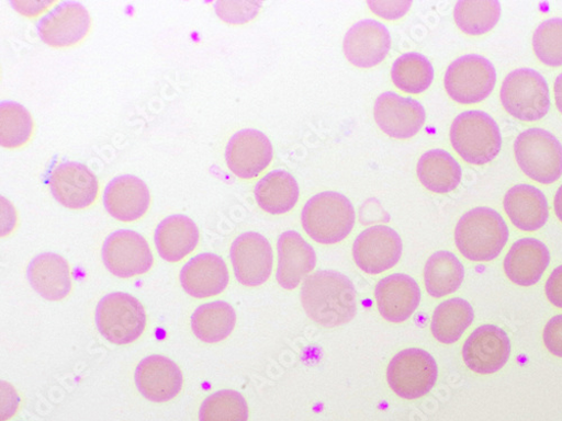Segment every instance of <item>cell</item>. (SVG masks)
<instances>
[{"label": "cell", "mask_w": 562, "mask_h": 421, "mask_svg": "<svg viewBox=\"0 0 562 421\" xmlns=\"http://www.w3.org/2000/svg\"><path fill=\"white\" fill-rule=\"evenodd\" d=\"M550 263L548 248L536 239H522L508 251L504 270L513 284L531 287L538 283Z\"/></svg>", "instance_id": "obj_24"}, {"label": "cell", "mask_w": 562, "mask_h": 421, "mask_svg": "<svg viewBox=\"0 0 562 421\" xmlns=\"http://www.w3.org/2000/svg\"><path fill=\"white\" fill-rule=\"evenodd\" d=\"M475 318L472 305L461 298L440 304L435 310L431 331L434 337L443 344L458 342Z\"/></svg>", "instance_id": "obj_31"}, {"label": "cell", "mask_w": 562, "mask_h": 421, "mask_svg": "<svg viewBox=\"0 0 562 421\" xmlns=\"http://www.w3.org/2000/svg\"><path fill=\"white\" fill-rule=\"evenodd\" d=\"M496 84V70L492 62L477 55H468L452 62L445 76L448 95L463 105L485 101Z\"/></svg>", "instance_id": "obj_8"}, {"label": "cell", "mask_w": 562, "mask_h": 421, "mask_svg": "<svg viewBox=\"0 0 562 421\" xmlns=\"http://www.w3.org/2000/svg\"><path fill=\"white\" fill-rule=\"evenodd\" d=\"M255 197L265 212L272 215L285 214L299 202V183L290 172L274 170L257 183Z\"/></svg>", "instance_id": "obj_28"}, {"label": "cell", "mask_w": 562, "mask_h": 421, "mask_svg": "<svg viewBox=\"0 0 562 421\" xmlns=\"http://www.w3.org/2000/svg\"><path fill=\"white\" fill-rule=\"evenodd\" d=\"M374 295L381 315L391 322L407 320L420 303V289L416 281L401 273L381 280Z\"/></svg>", "instance_id": "obj_23"}, {"label": "cell", "mask_w": 562, "mask_h": 421, "mask_svg": "<svg viewBox=\"0 0 562 421\" xmlns=\"http://www.w3.org/2000/svg\"><path fill=\"white\" fill-rule=\"evenodd\" d=\"M260 7V2H217L215 11L227 23L244 24L255 19Z\"/></svg>", "instance_id": "obj_38"}, {"label": "cell", "mask_w": 562, "mask_h": 421, "mask_svg": "<svg viewBox=\"0 0 562 421\" xmlns=\"http://www.w3.org/2000/svg\"><path fill=\"white\" fill-rule=\"evenodd\" d=\"M514 152L521 170L539 183L550 184L562 175V146L548 130L530 128L521 133Z\"/></svg>", "instance_id": "obj_6"}, {"label": "cell", "mask_w": 562, "mask_h": 421, "mask_svg": "<svg viewBox=\"0 0 562 421\" xmlns=\"http://www.w3.org/2000/svg\"><path fill=\"white\" fill-rule=\"evenodd\" d=\"M50 190L55 200L69 209H83L95 202L99 181L86 166L65 162L52 173Z\"/></svg>", "instance_id": "obj_17"}, {"label": "cell", "mask_w": 562, "mask_h": 421, "mask_svg": "<svg viewBox=\"0 0 562 421\" xmlns=\"http://www.w3.org/2000/svg\"><path fill=\"white\" fill-rule=\"evenodd\" d=\"M450 139L456 152L468 163L483 166L493 161L502 149L496 122L486 113L470 111L452 123Z\"/></svg>", "instance_id": "obj_4"}, {"label": "cell", "mask_w": 562, "mask_h": 421, "mask_svg": "<svg viewBox=\"0 0 562 421\" xmlns=\"http://www.w3.org/2000/svg\"><path fill=\"white\" fill-rule=\"evenodd\" d=\"M278 284L286 291L296 289L316 265V254L297 231L281 234L278 240Z\"/></svg>", "instance_id": "obj_20"}, {"label": "cell", "mask_w": 562, "mask_h": 421, "mask_svg": "<svg viewBox=\"0 0 562 421\" xmlns=\"http://www.w3.org/2000/svg\"><path fill=\"white\" fill-rule=\"evenodd\" d=\"M102 258L108 270L123 278L147 273L154 265L150 247L138 232L121 229L106 239Z\"/></svg>", "instance_id": "obj_10"}, {"label": "cell", "mask_w": 562, "mask_h": 421, "mask_svg": "<svg viewBox=\"0 0 562 421\" xmlns=\"http://www.w3.org/2000/svg\"><path fill=\"white\" fill-rule=\"evenodd\" d=\"M373 13L386 19L397 20L406 14L412 2H368Z\"/></svg>", "instance_id": "obj_40"}, {"label": "cell", "mask_w": 562, "mask_h": 421, "mask_svg": "<svg viewBox=\"0 0 562 421\" xmlns=\"http://www.w3.org/2000/svg\"><path fill=\"white\" fill-rule=\"evenodd\" d=\"M554 100L558 111L562 114V73L558 76L554 82Z\"/></svg>", "instance_id": "obj_42"}, {"label": "cell", "mask_w": 562, "mask_h": 421, "mask_svg": "<svg viewBox=\"0 0 562 421\" xmlns=\"http://www.w3.org/2000/svg\"><path fill=\"white\" fill-rule=\"evenodd\" d=\"M417 177L430 192L448 194L459 185L462 171L451 155L443 150H431L420 157Z\"/></svg>", "instance_id": "obj_29"}, {"label": "cell", "mask_w": 562, "mask_h": 421, "mask_svg": "<svg viewBox=\"0 0 562 421\" xmlns=\"http://www.w3.org/2000/svg\"><path fill=\"white\" fill-rule=\"evenodd\" d=\"M510 355L506 333L494 325H484L465 341L462 357L468 367L480 374L499 371Z\"/></svg>", "instance_id": "obj_16"}, {"label": "cell", "mask_w": 562, "mask_h": 421, "mask_svg": "<svg viewBox=\"0 0 562 421\" xmlns=\"http://www.w3.org/2000/svg\"><path fill=\"white\" fill-rule=\"evenodd\" d=\"M454 241L460 253L474 262L496 259L508 241V228L494 209L479 207L465 213L457 224Z\"/></svg>", "instance_id": "obj_2"}, {"label": "cell", "mask_w": 562, "mask_h": 421, "mask_svg": "<svg viewBox=\"0 0 562 421\" xmlns=\"http://www.w3.org/2000/svg\"><path fill=\"white\" fill-rule=\"evenodd\" d=\"M237 323V314L225 301L200 306L192 316V329L205 343H218L229 337Z\"/></svg>", "instance_id": "obj_30"}, {"label": "cell", "mask_w": 562, "mask_h": 421, "mask_svg": "<svg viewBox=\"0 0 562 421\" xmlns=\"http://www.w3.org/2000/svg\"><path fill=\"white\" fill-rule=\"evenodd\" d=\"M533 50L542 64L549 67L562 66V19L548 20L537 29Z\"/></svg>", "instance_id": "obj_37"}, {"label": "cell", "mask_w": 562, "mask_h": 421, "mask_svg": "<svg viewBox=\"0 0 562 421\" xmlns=\"http://www.w3.org/2000/svg\"><path fill=\"white\" fill-rule=\"evenodd\" d=\"M200 241V230L190 217L172 215L156 229L155 242L159 255L168 262H179L191 254Z\"/></svg>", "instance_id": "obj_27"}, {"label": "cell", "mask_w": 562, "mask_h": 421, "mask_svg": "<svg viewBox=\"0 0 562 421\" xmlns=\"http://www.w3.org/2000/svg\"><path fill=\"white\" fill-rule=\"evenodd\" d=\"M546 295L552 305L562 308V265L550 274L546 285Z\"/></svg>", "instance_id": "obj_41"}, {"label": "cell", "mask_w": 562, "mask_h": 421, "mask_svg": "<svg viewBox=\"0 0 562 421\" xmlns=\"http://www.w3.org/2000/svg\"><path fill=\"white\" fill-rule=\"evenodd\" d=\"M231 261L240 284L258 287L270 277L273 254L268 240L259 232L243 234L231 247Z\"/></svg>", "instance_id": "obj_12"}, {"label": "cell", "mask_w": 562, "mask_h": 421, "mask_svg": "<svg viewBox=\"0 0 562 421\" xmlns=\"http://www.w3.org/2000/svg\"><path fill=\"white\" fill-rule=\"evenodd\" d=\"M273 149L260 130L248 128L234 134L227 144L225 160L228 169L239 178H257L271 163Z\"/></svg>", "instance_id": "obj_13"}, {"label": "cell", "mask_w": 562, "mask_h": 421, "mask_svg": "<svg viewBox=\"0 0 562 421\" xmlns=\"http://www.w3.org/2000/svg\"><path fill=\"white\" fill-rule=\"evenodd\" d=\"M228 270L224 260L212 253L193 258L180 272L183 291L199 299L222 294L228 285Z\"/></svg>", "instance_id": "obj_22"}, {"label": "cell", "mask_w": 562, "mask_h": 421, "mask_svg": "<svg viewBox=\"0 0 562 421\" xmlns=\"http://www.w3.org/2000/svg\"><path fill=\"white\" fill-rule=\"evenodd\" d=\"M402 253L401 237L384 225L363 230L352 249L356 264L368 274H380L392 269L401 260Z\"/></svg>", "instance_id": "obj_11"}, {"label": "cell", "mask_w": 562, "mask_h": 421, "mask_svg": "<svg viewBox=\"0 0 562 421\" xmlns=\"http://www.w3.org/2000/svg\"><path fill=\"white\" fill-rule=\"evenodd\" d=\"M104 206L109 214L121 221H134L143 217L150 206L148 185L134 175L114 178L105 189Z\"/></svg>", "instance_id": "obj_21"}, {"label": "cell", "mask_w": 562, "mask_h": 421, "mask_svg": "<svg viewBox=\"0 0 562 421\" xmlns=\"http://www.w3.org/2000/svg\"><path fill=\"white\" fill-rule=\"evenodd\" d=\"M438 379V365L431 354L420 349H408L396 354L387 369L392 390L404 399L428 395Z\"/></svg>", "instance_id": "obj_9"}, {"label": "cell", "mask_w": 562, "mask_h": 421, "mask_svg": "<svg viewBox=\"0 0 562 421\" xmlns=\"http://www.w3.org/2000/svg\"><path fill=\"white\" fill-rule=\"evenodd\" d=\"M464 269L459 259L447 251L435 253L425 269L427 292L435 298L456 293L463 281Z\"/></svg>", "instance_id": "obj_32"}, {"label": "cell", "mask_w": 562, "mask_h": 421, "mask_svg": "<svg viewBox=\"0 0 562 421\" xmlns=\"http://www.w3.org/2000/svg\"><path fill=\"white\" fill-rule=\"evenodd\" d=\"M90 29V16L80 3L65 2L37 23L41 39L56 48H65L81 41Z\"/></svg>", "instance_id": "obj_19"}, {"label": "cell", "mask_w": 562, "mask_h": 421, "mask_svg": "<svg viewBox=\"0 0 562 421\" xmlns=\"http://www.w3.org/2000/svg\"><path fill=\"white\" fill-rule=\"evenodd\" d=\"M33 130L30 113L22 105L4 102L0 105V145L13 149L25 145Z\"/></svg>", "instance_id": "obj_35"}, {"label": "cell", "mask_w": 562, "mask_h": 421, "mask_svg": "<svg viewBox=\"0 0 562 421\" xmlns=\"http://www.w3.org/2000/svg\"><path fill=\"white\" fill-rule=\"evenodd\" d=\"M501 102L505 111L515 118L524 122L540 121L550 109L548 83L536 70H515L502 84Z\"/></svg>", "instance_id": "obj_5"}, {"label": "cell", "mask_w": 562, "mask_h": 421, "mask_svg": "<svg viewBox=\"0 0 562 421\" xmlns=\"http://www.w3.org/2000/svg\"><path fill=\"white\" fill-rule=\"evenodd\" d=\"M356 221L350 201L338 193L325 192L304 206L302 224L308 237L319 244H337L349 236Z\"/></svg>", "instance_id": "obj_3"}, {"label": "cell", "mask_w": 562, "mask_h": 421, "mask_svg": "<svg viewBox=\"0 0 562 421\" xmlns=\"http://www.w3.org/2000/svg\"><path fill=\"white\" fill-rule=\"evenodd\" d=\"M27 278L32 288L46 300H63L71 292L69 264L55 253L34 258L27 268Z\"/></svg>", "instance_id": "obj_25"}, {"label": "cell", "mask_w": 562, "mask_h": 421, "mask_svg": "<svg viewBox=\"0 0 562 421\" xmlns=\"http://www.w3.org/2000/svg\"><path fill=\"white\" fill-rule=\"evenodd\" d=\"M134 378L140 395L154 402L172 400L181 391L183 382L179 366L162 355L140 361Z\"/></svg>", "instance_id": "obj_18"}, {"label": "cell", "mask_w": 562, "mask_h": 421, "mask_svg": "<svg viewBox=\"0 0 562 421\" xmlns=\"http://www.w3.org/2000/svg\"><path fill=\"white\" fill-rule=\"evenodd\" d=\"M544 345L550 353L562 357V315L551 318L544 327Z\"/></svg>", "instance_id": "obj_39"}, {"label": "cell", "mask_w": 562, "mask_h": 421, "mask_svg": "<svg viewBox=\"0 0 562 421\" xmlns=\"http://www.w3.org/2000/svg\"><path fill=\"white\" fill-rule=\"evenodd\" d=\"M249 408L244 396L233 390H222L202 403L200 421H248Z\"/></svg>", "instance_id": "obj_36"}, {"label": "cell", "mask_w": 562, "mask_h": 421, "mask_svg": "<svg viewBox=\"0 0 562 421\" xmlns=\"http://www.w3.org/2000/svg\"><path fill=\"white\" fill-rule=\"evenodd\" d=\"M392 37L386 26L378 21L364 20L346 34L344 50L349 62L358 68H373L390 54Z\"/></svg>", "instance_id": "obj_14"}, {"label": "cell", "mask_w": 562, "mask_h": 421, "mask_svg": "<svg viewBox=\"0 0 562 421\" xmlns=\"http://www.w3.org/2000/svg\"><path fill=\"white\" fill-rule=\"evenodd\" d=\"M497 0H460L453 16L457 26L468 35H482L493 30L501 19Z\"/></svg>", "instance_id": "obj_33"}, {"label": "cell", "mask_w": 562, "mask_h": 421, "mask_svg": "<svg viewBox=\"0 0 562 421\" xmlns=\"http://www.w3.org/2000/svg\"><path fill=\"white\" fill-rule=\"evenodd\" d=\"M504 209L514 226L525 231L540 229L549 218L546 196L530 184L513 186L504 197Z\"/></svg>", "instance_id": "obj_26"}, {"label": "cell", "mask_w": 562, "mask_h": 421, "mask_svg": "<svg viewBox=\"0 0 562 421\" xmlns=\"http://www.w3.org/2000/svg\"><path fill=\"white\" fill-rule=\"evenodd\" d=\"M301 299L307 316L327 329L351 321L357 314L355 286L338 271L323 270L307 276Z\"/></svg>", "instance_id": "obj_1"}, {"label": "cell", "mask_w": 562, "mask_h": 421, "mask_svg": "<svg viewBox=\"0 0 562 421\" xmlns=\"http://www.w3.org/2000/svg\"><path fill=\"white\" fill-rule=\"evenodd\" d=\"M554 213L560 221H562V185L554 197Z\"/></svg>", "instance_id": "obj_43"}, {"label": "cell", "mask_w": 562, "mask_h": 421, "mask_svg": "<svg viewBox=\"0 0 562 421\" xmlns=\"http://www.w3.org/2000/svg\"><path fill=\"white\" fill-rule=\"evenodd\" d=\"M97 323L109 342L126 345L144 334L147 315L143 304L136 298L128 294L114 293L99 303Z\"/></svg>", "instance_id": "obj_7"}, {"label": "cell", "mask_w": 562, "mask_h": 421, "mask_svg": "<svg viewBox=\"0 0 562 421\" xmlns=\"http://www.w3.org/2000/svg\"><path fill=\"white\" fill-rule=\"evenodd\" d=\"M435 70L427 57L416 53L401 56L393 65L392 80L404 92H425L432 83Z\"/></svg>", "instance_id": "obj_34"}, {"label": "cell", "mask_w": 562, "mask_h": 421, "mask_svg": "<svg viewBox=\"0 0 562 421\" xmlns=\"http://www.w3.org/2000/svg\"><path fill=\"white\" fill-rule=\"evenodd\" d=\"M374 121L387 135L406 139L415 136L424 127L426 110L417 101L389 91L381 95L373 110Z\"/></svg>", "instance_id": "obj_15"}]
</instances>
